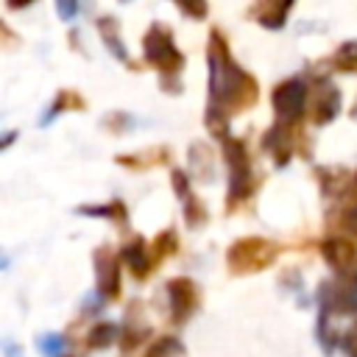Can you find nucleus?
Here are the masks:
<instances>
[{
  "instance_id": "nucleus-1",
  "label": "nucleus",
  "mask_w": 357,
  "mask_h": 357,
  "mask_svg": "<svg viewBox=\"0 0 357 357\" xmlns=\"http://www.w3.org/2000/svg\"><path fill=\"white\" fill-rule=\"evenodd\" d=\"M209 89H212V106L215 112L220 109H240L254 103L257 98V84L251 75H245L229 56L226 42H220L218 33H212V47H209Z\"/></svg>"
},
{
  "instance_id": "nucleus-2",
  "label": "nucleus",
  "mask_w": 357,
  "mask_h": 357,
  "mask_svg": "<svg viewBox=\"0 0 357 357\" xmlns=\"http://www.w3.org/2000/svg\"><path fill=\"white\" fill-rule=\"evenodd\" d=\"M223 151H226V162H229V198L237 201V198H245L251 192V165H248V153L243 148L240 139H229L223 137Z\"/></svg>"
},
{
  "instance_id": "nucleus-3",
  "label": "nucleus",
  "mask_w": 357,
  "mask_h": 357,
  "mask_svg": "<svg viewBox=\"0 0 357 357\" xmlns=\"http://www.w3.org/2000/svg\"><path fill=\"white\" fill-rule=\"evenodd\" d=\"M145 59L156 64L159 70H178L181 67V53L173 45V36L167 28L153 25L145 36Z\"/></svg>"
},
{
  "instance_id": "nucleus-4",
  "label": "nucleus",
  "mask_w": 357,
  "mask_h": 357,
  "mask_svg": "<svg viewBox=\"0 0 357 357\" xmlns=\"http://www.w3.org/2000/svg\"><path fill=\"white\" fill-rule=\"evenodd\" d=\"M273 254H276V248H273L271 243L251 237V240H240V243L231 245V251H229V265H231L234 271H257V268L268 265V262L273 259Z\"/></svg>"
},
{
  "instance_id": "nucleus-5",
  "label": "nucleus",
  "mask_w": 357,
  "mask_h": 357,
  "mask_svg": "<svg viewBox=\"0 0 357 357\" xmlns=\"http://www.w3.org/2000/svg\"><path fill=\"white\" fill-rule=\"evenodd\" d=\"M304 98H307V89L301 81H284L282 86H276L273 92V109L279 114L282 123H293L301 112H304Z\"/></svg>"
},
{
  "instance_id": "nucleus-6",
  "label": "nucleus",
  "mask_w": 357,
  "mask_h": 357,
  "mask_svg": "<svg viewBox=\"0 0 357 357\" xmlns=\"http://www.w3.org/2000/svg\"><path fill=\"white\" fill-rule=\"evenodd\" d=\"M95 284H98V293L103 298H114L117 290H120V271H117V259L109 254V251H98L95 254Z\"/></svg>"
},
{
  "instance_id": "nucleus-7",
  "label": "nucleus",
  "mask_w": 357,
  "mask_h": 357,
  "mask_svg": "<svg viewBox=\"0 0 357 357\" xmlns=\"http://www.w3.org/2000/svg\"><path fill=\"white\" fill-rule=\"evenodd\" d=\"M324 293H321V298L326 301V307L335 312H343V310H349V307H354L357 304V276H343V279H337V282H329V284H324L321 287Z\"/></svg>"
},
{
  "instance_id": "nucleus-8",
  "label": "nucleus",
  "mask_w": 357,
  "mask_h": 357,
  "mask_svg": "<svg viewBox=\"0 0 357 357\" xmlns=\"http://www.w3.org/2000/svg\"><path fill=\"white\" fill-rule=\"evenodd\" d=\"M321 254L343 276H357V248L351 243H346V240H326L321 245Z\"/></svg>"
},
{
  "instance_id": "nucleus-9",
  "label": "nucleus",
  "mask_w": 357,
  "mask_h": 357,
  "mask_svg": "<svg viewBox=\"0 0 357 357\" xmlns=\"http://www.w3.org/2000/svg\"><path fill=\"white\" fill-rule=\"evenodd\" d=\"M167 293H170L173 318H176V321H184V318L195 310V301H198L195 284H192L190 279H173V282L167 284Z\"/></svg>"
},
{
  "instance_id": "nucleus-10",
  "label": "nucleus",
  "mask_w": 357,
  "mask_h": 357,
  "mask_svg": "<svg viewBox=\"0 0 357 357\" xmlns=\"http://www.w3.org/2000/svg\"><path fill=\"white\" fill-rule=\"evenodd\" d=\"M337 109H340V95L335 92V86H321L318 95H315V103H312L315 123H326V120H332Z\"/></svg>"
},
{
  "instance_id": "nucleus-11",
  "label": "nucleus",
  "mask_w": 357,
  "mask_h": 357,
  "mask_svg": "<svg viewBox=\"0 0 357 357\" xmlns=\"http://www.w3.org/2000/svg\"><path fill=\"white\" fill-rule=\"evenodd\" d=\"M123 259L128 262V268H131L137 276H145L148 268H151V254H148V245H145L142 240H134L131 245H126Z\"/></svg>"
},
{
  "instance_id": "nucleus-12",
  "label": "nucleus",
  "mask_w": 357,
  "mask_h": 357,
  "mask_svg": "<svg viewBox=\"0 0 357 357\" xmlns=\"http://www.w3.org/2000/svg\"><path fill=\"white\" fill-rule=\"evenodd\" d=\"M112 340H117V326H114V324H98V326L89 332L86 346H89V349H106V346H112Z\"/></svg>"
},
{
  "instance_id": "nucleus-13",
  "label": "nucleus",
  "mask_w": 357,
  "mask_h": 357,
  "mask_svg": "<svg viewBox=\"0 0 357 357\" xmlns=\"http://www.w3.org/2000/svg\"><path fill=\"white\" fill-rule=\"evenodd\" d=\"M36 346H39V351H42L45 357H59V354L64 351L67 340H64L61 335H42V337L36 340Z\"/></svg>"
},
{
  "instance_id": "nucleus-14",
  "label": "nucleus",
  "mask_w": 357,
  "mask_h": 357,
  "mask_svg": "<svg viewBox=\"0 0 357 357\" xmlns=\"http://www.w3.org/2000/svg\"><path fill=\"white\" fill-rule=\"evenodd\" d=\"M335 64H337L340 70H357V42L343 45V47L335 53Z\"/></svg>"
},
{
  "instance_id": "nucleus-15",
  "label": "nucleus",
  "mask_w": 357,
  "mask_h": 357,
  "mask_svg": "<svg viewBox=\"0 0 357 357\" xmlns=\"http://www.w3.org/2000/svg\"><path fill=\"white\" fill-rule=\"evenodd\" d=\"M178 354H181V343L173 340V337H162V340L148 351V357H178Z\"/></svg>"
},
{
  "instance_id": "nucleus-16",
  "label": "nucleus",
  "mask_w": 357,
  "mask_h": 357,
  "mask_svg": "<svg viewBox=\"0 0 357 357\" xmlns=\"http://www.w3.org/2000/svg\"><path fill=\"white\" fill-rule=\"evenodd\" d=\"M284 11H287V6H262L257 14H259L262 25H282Z\"/></svg>"
},
{
  "instance_id": "nucleus-17",
  "label": "nucleus",
  "mask_w": 357,
  "mask_h": 357,
  "mask_svg": "<svg viewBox=\"0 0 357 357\" xmlns=\"http://www.w3.org/2000/svg\"><path fill=\"white\" fill-rule=\"evenodd\" d=\"M343 220H346V229H349L351 234H357V206H351V209L343 215Z\"/></svg>"
},
{
  "instance_id": "nucleus-18",
  "label": "nucleus",
  "mask_w": 357,
  "mask_h": 357,
  "mask_svg": "<svg viewBox=\"0 0 357 357\" xmlns=\"http://www.w3.org/2000/svg\"><path fill=\"white\" fill-rule=\"evenodd\" d=\"M59 14H61V17H73V14H75V6H73V3H67V6L59 3Z\"/></svg>"
},
{
  "instance_id": "nucleus-19",
  "label": "nucleus",
  "mask_w": 357,
  "mask_h": 357,
  "mask_svg": "<svg viewBox=\"0 0 357 357\" xmlns=\"http://www.w3.org/2000/svg\"><path fill=\"white\" fill-rule=\"evenodd\" d=\"M11 142H14V131H8L6 137H0V151H3L6 145H11Z\"/></svg>"
},
{
  "instance_id": "nucleus-20",
  "label": "nucleus",
  "mask_w": 357,
  "mask_h": 357,
  "mask_svg": "<svg viewBox=\"0 0 357 357\" xmlns=\"http://www.w3.org/2000/svg\"><path fill=\"white\" fill-rule=\"evenodd\" d=\"M6 265H8V259H6L3 254H0V268H6Z\"/></svg>"
},
{
  "instance_id": "nucleus-21",
  "label": "nucleus",
  "mask_w": 357,
  "mask_h": 357,
  "mask_svg": "<svg viewBox=\"0 0 357 357\" xmlns=\"http://www.w3.org/2000/svg\"><path fill=\"white\" fill-rule=\"evenodd\" d=\"M354 198H357V176H354Z\"/></svg>"
}]
</instances>
